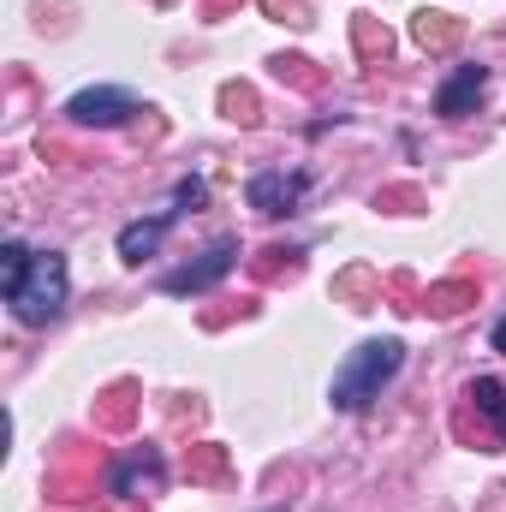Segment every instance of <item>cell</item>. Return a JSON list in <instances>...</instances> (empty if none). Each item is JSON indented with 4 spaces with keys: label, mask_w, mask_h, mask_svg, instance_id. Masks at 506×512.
I'll use <instances>...</instances> for the list:
<instances>
[{
    "label": "cell",
    "mask_w": 506,
    "mask_h": 512,
    "mask_svg": "<svg viewBox=\"0 0 506 512\" xmlns=\"http://www.w3.org/2000/svg\"><path fill=\"white\" fill-rule=\"evenodd\" d=\"M209 203V185L203 179H179L173 185V209H161V215H149V221H131V227H120V262H143V256L161 251V239H167V227L185 215V209H203Z\"/></svg>",
    "instance_id": "obj_3"
},
{
    "label": "cell",
    "mask_w": 506,
    "mask_h": 512,
    "mask_svg": "<svg viewBox=\"0 0 506 512\" xmlns=\"http://www.w3.org/2000/svg\"><path fill=\"white\" fill-rule=\"evenodd\" d=\"M66 298H72V274H66V256L60 251L30 256L24 280L6 292V304H12V316H18L24 328H48V322H60Z\"/></svg>",
    "instance_id": "obj_2"
},
{
    "label": "cell",
    "mask_w": 506,
    "mask_h": 512,
    "mask_svg": "<svg viewBox=\"0 0 506 512\" xmlns=\"http://www.w3.org/2000/svg\"><path fill=\"white\" fill-rule=\"evenodd\" d=\"M245 197H251V209H256V215H298V209H304V197H310V173L262 167V173H251Z\"/></svg>",
    "instance_id": "obj_5"
},
{
    "label": "cell",
    "mask_w": 506,
    "mask_h": 512,
    "mask_svg": "<svg viewBox=\"0 0 506 512\" xmlns=\"http://www.w3.org/2000/svg\"><path fill=\"white\" fill-rule=\"evenodd\" d=\"M155 471H161V459H149V465H143V477H155ZM131 483H137V465L114 471V495H131Z\"/></svg>",
    "instance_id": "obj_10"
},
{
    "label": "cell",
    "mask_w": 506,
    "mask_h": 512,
    "mask_svg": "<svg viewBox=\"0 0 506 512\" xmlns=\"http://www.w3.org/2000/svg\"><path fill=\"white\" fill-rule=\"evenodd\" d=\"M268 512H286V507H268Z\"/></svg>",
    "instance_id": "obj_12"
},
{
    "label": "cell",
    "mask_w": 506,
    "mask_h": 512,
    "mask_svg": "<svg viewBox=\"0 0 506 512\" xmlns=\"http://www.w3.org/2000/svg\"><path fill=\"white\" fill-rule=\"evenodd\" d=\"M137 114H143V102L131 90H120V84H90V90H78L66 102L72 126H96V131H114V126H126V120H137Z\"/></svg>",
    "instance_id": "obj_4"
},
{
    "label": "cell",
    "mask_w": 506,
    "mask_h": 512,
    "mask_svg": "<svg viewBox=\"0 0 506 512\" xmlns=\"http://www.w3.org/2000/svg\"><path fill=\"white\" fill-rule=\"evenodd\" d=\"M233 262H239V239H215V245L197 256V262H185V268L161 274V292H167V298H185V292H209L215 280H227V274H233Z\"/></svg>",
    "instance_id": "obj_6"
},
{
    "label": "cell",
    "mask_w": 506,
    "mask_h": 512,
    "mask_svg": "<svg viewBox=\"0 0 506 512\" xmlns=\"http://www.w3.org/2000/svg\"><path fill=\"white\" fill-rule=\"evenodd\" d=\"M489 346H495V352H501V358H506V316H501V322H495V334H489Z\"/></svg>",
    "instance_id": "obj_11"
},
{
    "label": "cell",
    "mask_w": 506,
    "mask_h": 512,
    "mask_svg": "<svg viewBox=\"0 0 506 512\" xmlns=\"http://www.w3.org/2000/svg\"><path fill=\"white\" fill-rule=\"evenodd\" d=\"M30 256H36V251H24L18 239H6V245H0V292H12V286L24 280V268H30Z\"/></svg>",
    "instance_id": "obj_9"
},
{
    "label": "cell",
    "mask_w": 506,
    "mask_h": 512,
    "mask_svg": "<svg viewBox=\"0 0 506 512\" xmlns=\"http://www.w3.org/2000/svg\"><path fill=\"white\" fill-rule=\"evenodd\" d=\"M405 370V340H364V346H352L346 358H340V370H334V382H328V405L334 411H364L370 399H381V387L393 382Z\"/></svg>",
    "instance_id": "obj_1"
},
{
    "label": "cell",
    "mask_w": 506,
    "mask_h": 512,
    "mask_svg": "<svg viewBox=\"0 0 506 512\" xmlns=\"http://www.w3.org/2000/svg\"><path fill=\"white\" fill-rule=\"evenodd\" d=\"M465 399H471V405H477V411L495 423V435L506 441V387L495 382V376H477V382L465 387Z\"/></svg>",
    "instance_id": "obj_8"
},
{
    "label": "cell",
    "mask_w": 506,
    "mask_h": 512,
    "mask_svg": "<svg viewBox=\"0 0 506 512\" xmlns=\"http://www.w3.org/2000/svg\"><path fill=\"white\" fill-rule=\"evenodd\" d=\"M489 90V66H477V60H465V66H453V78L435 90V114L441 120H465V114H477V96Z\"/></svg>",
    "instance_id": "obj_7"
}]
</instances>
